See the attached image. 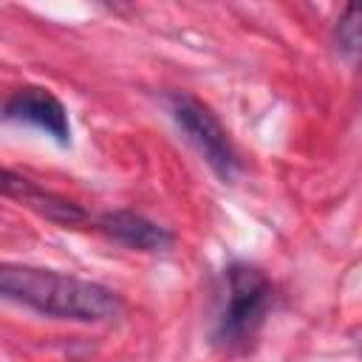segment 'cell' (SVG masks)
Returning <instances> with one entry per match:
<instances>
[{"instance_id": "cell-1", "label": "cell", "mask_w": 362, "mask_h": 362, "mask_svg": "<svg viewBox=\"0 0 362 362\" xmlns=\"http://www.w3.org/2000/svg\"><path fill=\"white\" fill-rule=\"evenodd\" d=\"M0 291L6 300L23 303L54 320L102 322L119 311V297L110 288L51 269L6 263L0 269Z\"/></svg>"}, {"instance_id": "cell-2", "label": "cell", "mask_w": 362, "mask_h": 362, "mask_svg": "<svg viewBox=\"0 0 362 362\" xmlns=\"http://www.w3.org/2000/svg\"><path fill=\"white\" fill-rule=\"evenodd\" d=\"M269 303H272L269 277L249 263H232L226 269V305L215 325V342L226 351L252 348L266 320Z\"/></svg>"}, {"instance_id": "cell-3", "label": "cell", "mask_w": 362, "mask_h": 362, "mask_svg": "<svg viewBox=\"0 0 362 362\" xmlns=\"http://www.w3.org/2000/svg\"><path fill=\"white\" fill-rule=\"evenodd\" d=\"M167 105H170L173 122L187 136V141L198 150V156L209 164V170L221 181L232 184L238 170H240V161H238V153L229 141V133L223 130L218 116L189 93H170Z\"/></svg>"}, {"instance_id": "cell-4", "label": "cell", "mask_w": 362, "mask_h": 362, "mask_svg": "<svg viewBox=\"0 0 362 362\" xmlns=\"http://www.w3.org/2000/svg\"><path fill=\"white\" fill-rule=\"evenodd\" d=\"M8 122H25L42 133H48L54 141L68 144L71 141V124H68V110L65 105L45 88L25 85L17 88L3 107Z\"/></svg>"}, {"instance_id": "cell-5", "label": "cell", "mask_w": 362, "mask_h": 362, "mask_svg": "<svg viewBox=\"0 0 362 362\" xmlns=\"http://www.w3.org/2000/svg\"><path fill=\"white\" fill-rule=\"evenodd\" d=\"M0 184H3V195H6V198H14V201L31 206L34 212H40L42 218H48V221H54V223L74 226V223H82V221H85V212H82L74 201H68V198H62V195H57V192H48V189H42V187H37L34 181L17 175L14 170H3V181H0Z\"/></svg>"}, {"instance_id": "cell-6", "label": "cell", "mask_w": 362, "mask_h": 362, "mask_svg": "<svg viewBox=\"0 0 362 362\" xmlns=\"http://www.w3.org/2000/svg\"><path fill=\"white\" fill-rule=\"evenodd\" d=\"M99 229L105 235H110L116 243L139 249V252H161V249H170V243H173V235L164 226H158L130 209H116V212L102 215Z\"/></svg>"}, {"instance_id": "cell-7", "label": "cell", "mask_w": 362, "mask_h": 362, "mask_svg": "<svg viewBox=\"0 0 362 362\" xmlns=\"http://www.w3.org/2000/svg\"><path fill=\"white\" fill-rule=\"evenodd\" d=\"M337 48L342 54H362V0L348 3L337 20Z\"/></svg>"}]
</instances>
